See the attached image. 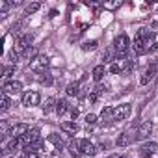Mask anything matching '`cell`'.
I'll list each match as a JSON object with an SVG mask.
<instances>
[{
	"label": "cell",
	"instance_id": "1",
	"mask_svg": "<svg viewBox=\"0 0 158 158\" xmlns=\"http://www.w3.org/2000/svg\"><path fill=\"white\" fill-rule=\"evenodd\" d=\"M128 47H130V41H128L127 34H121V35H117V37H115V41H114V48L117 50V60L127 56Z\"/></svg>",
	"mask_w": 158,
	"mask_h": 158
},
{
	"label": "cell",
	"instance_id": "2",
	"mask_svg": "<svg viewBox=\"0 0 158 158\" xmlns=\"http://www.w3.org/2000/svg\"><path fill=\"white\" fill-rule=\"evenodd\" d=\"M47 67H48V58L43 56V54L35 56V58L30 61V69L35 71V73H39V74H43V73L47 71Z\"/></svg>",
	"mask_w": 158,
	"mask_h": 158
},
{
	"label": "cell",
	"instance_id": "3",
	"mask_svg": "<svg viewBox=\"0 0 158 158\" xmlns=\"http://www.w3.org/2000/svg\"><path fill=\"white\" fill-rule=\"evenodd\" d=\"M39 101H41V95H39L37 91H24V93H23V104H24L26 108L37 106Z\"/></svg>",
	"mask_w": 158,
	"mask_h": 158
},
{
	"label": "cell",
	"instance_id": "4",
	"mask_svg": "<svg viewBox=\"0 0 158 158\" xmlns=\"http://www.w3.org/2000/svg\"><path fill=\"white\" fill-rule=\"evenodd\" d=\"M130 112H132V106H130V104H119V106H115V108H114V121H123V119H127V117L130 115Z\"/></svg>",
	"mask_w": 158,
	"mask_h": 158
},
{
	"label": "cell",
	"instance_id": "5",
	"mask_svg": "<svg viewBox=\"0 0 158 158\" xmlns=\"http://www.w3.org/2000/svg\"><path fill=\"white\" fill-rule=\"evenodd\" d=\"M28 130H30V127H28L26 123H17V125H13V127L10 128V134H8V136H11V139H21Z\"/></svg>",
	"mask_w": 158,
	"mask_h": 158
},
{
	"label": "cell",
	"instance_id": "6",
	"mask_svg": "<svg viewBox=\"0 0 158 158\" xmlns=\"http://www.w3.org/2000/svg\"><path fill=\"white\" fill-rule=\"evenodd\" d=\"M151 132H152V123H151V121H145V123H141V125L138 127L134 139H145V138H149Z\"/></svg>",
	"mask_w": 158,
	"mask_h": 158
},
{
	"label": "cell",
	"instance_id": "7",
	"mask_svg": "<svg viewBox=\"0 0 158 158\" xmlns=\"http://www.w3.org/2000/svg\"><path fill=\"white\" fill-rule=\"evenodd\" d=\"M21 89H23V84H21L19 80L6 82V84L2 86V93H6V95H15V93H21Z\"/></svg>",
	"mask_w": 158,
	"mask_h": 158
},
{
	"label": "cell",
	"instance_id": "8",
	"mask_svg": "<svg viewBox=\"0 0 158 158\" xmlns=\"http://www.w3.org/2000/svg\"><path fill=\"white\" fill-rule=\"evenodd\" d=\"M39 141V130L37 128H30L23 138H21V143L23 145H30V143H37Z\"/></svg>",
	"mask_w": 158,
	"mask_h": 158
},
{
	"label": "cell",
	"instance_id": "9",
	"mask_svg": "<svg viewBox=\"0 0 158 158\" xmlns=\"http://www.w3.org/2000/svg\"><path fill=\"white\" fill-rule=\"evenodd\" d=\"M156 143L154 141H147V143H143L141 147H139V156L141 158H151L154 152H156Z\"/></svg>",
	"mask_w": 158,
	"mask_h": 158
},
{
	"label": "cell",
	"instance_id": "10",
	"mask_svg": "<svg viewBox=\"0 0 158 158\" xmlns=\"http://www.w3.org/2000/svg\"><path fill=\"white\" fill-rule=\"evenodd\" d=\"M156 71H158V63H152L151 67H147L145 69V73L141 74V78H139V82L145 86V84H149L152 78H154V74H156Z\"/></svg>",
	"mask_w": 158,
	"mask_h": 158
},
{
	"label": "cell",
	"instance_id": "11",
	"mask_svg": "<svg viewBox=\"0 0 158 158\" xmlns=\"http://www.w3.org/2000/svg\"><path fill=\"white\" fill-rule=\"evenodd\" d=\"M32 41H34V35H32V34H21V35L17 37V47H19L21 52H23L24 48L32 47ZM21 52H19V54H21Z\"/></svg>",
	"mask_w": 158,
	"mask_h": 158
},
{
	"label": "cell",
	"instance_id": "12",
	"mask_svg": "<svg viewBox=\"0 0 158 158\" xmlns=\"http://www.w3.org/2000/svg\"><path fill=\"white\" fill-rule=\"evenodd\" d=\"M80 151H82V154L84 156H95L97 154V147L91 143V141H88V139H82V147H80Z\"/></svg>",
	"mask_w": 158,
	"mask_h": 158
},
{
	"label": "cell",
	"instance_id": "13",
	"mask_svg": "<svg viewBox=\"0 0 158 158\" xmlns=\"http://www.w3.org/2000/svg\"><path fill=\"white\" fill-rule=\"evenodd\" d=\"M80 147H82V139H73V141L69 143V152H71L73 156H82Z\"/></svg>",
	"mask_w": 158,
	"mask_h": 158
},
{
	"label": "cell",
	"instance_id": "14",
	"mask_svg": "<svg viewBox=\"0 0 158 158\" xmlns=\"http://www.w3.org/2000/svg\"><path fill=\"white\" fill-rule=\"evenodd\" d=\"M130 143H132V136H130L128 132L119 134L117 139H115V145H117V147H127V145H130Z\"/></svg>",
	"mask_w": 158,
	"mask_h": 158
},
{
	"label": "cell",
	"instance_id": "15",
	"mask_svg": "<svg viewBox=\"0 0 158 158\" xmlns=\"http://www.w3.org/2000/svg\"><path fill=\"white\" fill-rule=\"evenodd\" d=\"M61 130L67 132V134H76L78 132V125L74 121H63L61 123Z\"/></svg>",
	"mask_w": 158,
	"mask_h": 158
},
{
	"label": "cell",
	"instance_id": "16",
	"mask_svg": "<svg viewBox=\"0 0 158 158\" xmlns=\"http://www.w3.org/2000/svg\"><path fill=\"white\" fill-rule=\"evenodd\" d=\"M134 52H136V54H145V52H149V50H147V45L143 43V39H139V37L134 39Z\"/></svg>",
	"mask_w": 158,
	"mask_h": 158
},
{
	"label": "cell",
	"instance_id": "17",
	"mask_svg": "<svg viewBox=\"0 0 158 158\" xmlns=\"http://www.w3.org/2000/svg\"><path fill=\"white\" fill-rule=\"evenodd\" d=\"M19 143H21V139H11L8 145H6V151H4V156H10V154H13V152H17V149H19Z\"/></svg>",
	"mask_w": 158,
	"mask_h": 158
},
{
	"label": "cell",
	"instance_id": "18",
	"mask_svg": "<svg viewBox=\"0 0 158 158\" xmlns=\"http://www.w3.org/2000/svg\"><path fill=\"white\" fill-rule=\"evenodd\" d=\"M35 56H39L37 50H35V47H28V48H24L21 52V58H24V60H34Z\"/></svg>",
	"mask_w": 158,
	"mask_h": 158
},
{
	"label": "cell",
	"instance_id": "19",
	"mask_svg": "<svg viewBox=\"0 0 158 158\" xmlns=\"http://www.w3.org/2000/svg\"><path fill=\"white\" fill-rule=\"evenodd\" d=\"M67 110H69V102H67L65 99H60V101L56 102V114H58V115H63Z\"/></svg>",
	"mask_w": 158,
	"mask_h": 158
},
{
	"label": "cell",
	"instance_id": "20",
	"mask_svg": "<svg viewBox=\"0 0 158 158\" xmlns=\"http://www.w3.org/2000/svg\"><path fill=\"white\" fill-rule=\"evenodd\" d=\"M104 73H106V69H104V65H97L95 69H93V80L95 82H101L102 80V76H104Z\"/></svg>",
	"mask_w": 158,
	"mask_h": 158
},
{
	"label": "cell",
	"instance_id": "21",
	"mask_svg": "<svg viewBox=\"0 0 158 158\" xmlns=\"http://www.w3.org/2000/svg\"><path fill=\"white\" fill-rule=\"evenodd\" d=\"M10 104H11L10 97H8L6 93H2V95H0V110H2V112H8V110H10Z\"/></svg>",
	"mask_w": 158,
	"mask_h": 158
},
{
	"label": "cell",
	"instance_id": "22",
	"mask_svg": "<svg viewBox=\"0 0 158 158\" xmlns=\"http://www.w3.org/2000/svg\"><path fill=\"white\" fill-rule=\"evenodd\" d=\"M101 119H102V123L104 121H114V108H102Z\"/></svg>",
	"mask_w": 158,
	"mask_h": 158
},
{
	"label": "cell",
	"instance_id": "23",
	"mask_svg": "<svg viewBox=\"0 0 158 158\" xmlns=\"http://www.w3.org/2000/svg\"><path fill=\"white\" fill-rule=\"evenodd\" d=\"M48 141H50V143H54L58 151H61V147H63V141H61V138H60L58 134H50V136H48Z\"/></svg>",
	"mask_w": 158,
	"mask_h": 158
},
{
	"label": "cell",
	"instance_id": "24",
	"mask_svg": "<svg viewBox=\"0 0 158 158\" xmlns=\"http://www.w3.org/2000/svg\"><path fill=\"white\" fill-rule=\"evenodd\" d=\"M65 93H67L69 97H76V95H78V84H76V82L69 84V86L65 88Z\"/></svg>",
	"mask_w": 158,
	"mask_h": 158
},
{
	"label": "cell",
	"instance_id": "25",
	"mask_svg": "<svg viewBox=\"0 0 158 158\" xmlns=\"http://www.w3.org/2000/svg\"><path fill=\"white\" fill-rule=\"evenodd\" d=\"M56 102H58V101H56V99H52V97H50V99H47V101H45V104H43L45 114H48L52 108H56Z\"/></svg>",
	"mask_w": 158,
	"mask_h": 158
},
{
	"label": "cell",
	"instance_id": "26",
	"mask_svg": "<svg viewBox=\"0 0 158 158\" xmlns=\"http://www.w3.org/2000/svg\"><path fill=\"white\" fill-rule=\"evenodd\" d=\"M10 8H11V2H8V0H2V2H0V17H6Z\"/></svg>",
	"mask_w": 158,
	"mask_h": 158
},
{
	"label": "cell",
	"instance_id": "27",
	"mask_svg": "<svg viewBox=\"0 0 158 158\" xmlns=\"http://www.w3.org/2000/svg\"><path fill=\"white\" fill-rule=\"evenodd\" d=\"M39 82L45 84V86H52V76H50L48 73H43V74L39 76Z\"/></svg>",
	"mask_w": 158,
	"mask_h": 158
},
{
	"label": "cell",
	"instance_id": "28",
	"mask_svg": "<svg viewBox=\"0 0 158 158\" xmlns=\"http://www.w3.org/2000/svg\"><path fill=\"white\" fill-rule=\"evenodd\" d=\"M41 10V4L39 2H32L28 8H26V15H32V13H35V11H39Z\"/></svg>",
	"mask_w": 158,
	"mask_h": 158
},
{
	"label": "cell",
	"instance_id": "29",
	"mask_svg": "<svg viewBox=\"0 0 158 158\" xmlns=\"http://www.w3.org/2000/svg\"><path fill=\"white\" fill-rule=\"evenodd\" d=\"M114 60H117V52H114V48H108L104 52V61H114Z\"/></svg>",
	"mask_w": 158,
	"mask_h": 158
},
{
	"label": "cell",
	"instance_id": "30",
	"mask_svg": "<svg viewBox=\"0 0 158 158\" xmlns=\"http://www.w3.org/2000/svg\"><path fill=\"white\" fill-rule=\"evenodd\" d=\"M97 45H99V43H97L95 39H91V41H86V43L82 45V50H95V48H97Z\"/></svg>",
	"mask_w": 158,
	"mask_h": 158
},
{
	"label": "cell",
	"instance_id": "31",
	"mask_svg": "<svg viewBox=\"0 0 158 158\" xmlns=\"http://www.w3.org/2000/svg\"><path fill=\"white\" fill-rule=\"evenodd\" d=\"M132 67H134V61L132 60H125V63L121 65V69H123V73L127 74V73H130L132 71Z\"/></svg>",
	"mask_w": 158,
	"mask_h": 158
},
{
	"label": "cell",
	"instance_id": "32",
	"mask_svg": "<svg viewBox=\"0 0 158 158\" xmlns=\"http://www.w3.org/2000/svg\"><path fill=\"white\" fill-rule=\"evenodd\" d=\"M13 73H15V67H13V65H6V67H4V74H2V76H4V78H10Z\"/></svg>",
	"mask_w": 158,
	"mask_h": 158
},
{
	"label": "cell",
	"instance_id": "33",
	"mask_svg": "<svg viewBox=\"0 0 158 158\" xmlns=\"http://www.w3.org/2000/svg\"><path fill=\"white\" fill-rule=\"evenodd\" d=\"M110 73H114V74H121V73H123V69H121V65H119V63H112V65H110Z\"/></svg>",
	"mask_w": 158,
	"mask_h": 158
},
{
	"label": "cell",
	"instance_id": "34",
	"mask_svg": "<svg viewBox=\"0 0 158 158\" xmlns=\"http://www.w3.org/2000/svg\"><path fill=\"white\" fill-rule=\"evenodd\" d=\"M86 123H88L89 127H91V125H95V123H97V115H93V114H88V115H86Z\"/></svg>",
	"mask_w": 158,
	"mask_h": 158
},
{
	"label": "cell",
	"instance_id": "35",
	"mask_svg": "<svg viewBox=\"0 0 158 158\" xmlns=\"http://www.w3.org/2000/svg\"><path fill=\"white\" fill-rule=\"evenodd\" d=\"M97 101H99V93H97V91L89 93V102H97Z\"/></svg>",
	"mask_w": 158,
	"mask_h": 158
},
{
	"label": "cell",
	"instance_id": "36",
	"mask_svg": "<svg viewBox=\"0 0 158 158\" xmlns=\"http://www.w3.org/2000/svg\"><path fill=\"white\" fill-rule=\"evenodd\" d=\"M24 158H41L37 152H30V154H24Z\"/></svg>",
	"mask_w": 158,
	"mask_h": 158
},
{
	"label": "cell",
	"instance_id": "37",
	"mask_svg": "<svg viewBox=\"0 0 158 158\" xmlns=\"http://www.w3.org/2000/svg\"><path fill=\"white\" fill-rule=\"evenodd\" d=\"M149 52H158V43H152V47L149 48Z\"/></svg>",
	"mask_w": 158,
	"mask_h": 158
},
{
	"label": "cell",
	"instance_id": "38",
	"mask_svg": "<svg viewBox=\"0 0 158 158\" xmlns=\"http://www.w3.org/2000/svg\"><path fill=\"white\" fill-rule=\"evenodd\" d=\"M71 117H73V119H76V117H78V110H76V108H74V110H71Z\"/></svg>",
	"mask_w": 158,
	"mask_h": 158
},
{
	"label": "cell",
	"instance_id": "39",
	"mask_svg": "<svg viewBox=\"0 0 158 158\" xmlns=\"http://www.w3.org/2000/svg\"><path fill=\"white\" fill-rule=\"evenodd\" d=\"M110 158H125V156H117V154H115V156H110Z\"/></svg>",
	"mask_w": 158,
	"mask_h": 158
}]
</instances>
